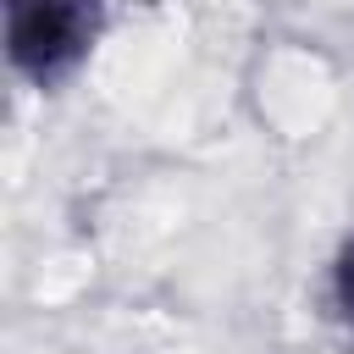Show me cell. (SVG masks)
<instances>
[{
    "label": "cell",
    "mask_w": 354,
    "mask_h": 354,
    "mask_svg": "<svg viewBox=\"0 0 354 354\" xmlns=\"http://www.w3.org/2000/svg\"><path fill=\"white\" fill-rule=\"evenodd\" d=\"M332 288H337V310L354 321V238L343 243V254H337V271H332Z\"/></svg>",
    "instance_id": "2"
},
{
    "label": "cell",
    "mask_w": 354,
    "mask_h": 354,
    "mask_svg": "<svg viewBox=\"0 0 354 354\" xmlns=\"http://www.w3.org/2000/svg\"><path fill=\"white\" fill-rule=\"evenodd\" d=\"M105 0H6V55L28 83L66 77L100 39Z\"/></svg>",
    "instance_id": "1"
}]
</instances>
